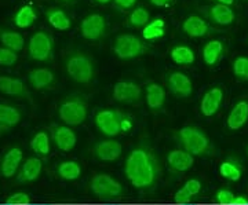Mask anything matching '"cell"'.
I'll list each match as a JSON object with an SVG mask.
<instances>
[{
    "label": "cell",
    "instance_id": "cell-1",
    "mask_svg": "<svg viewBox=\"0 0 248 205\" xmlns=\"http://www.w3.org/2000/svg\"><path fill=\"white\" fill-rule=\"evenodd\" d=\"M124 176L137 190H149L161 175V164L148 145H138L127 154L123 165Z\"/></svg>",
    "mask_w": 248,
    "mask_h": 205
},
{
    "label": "cell",
    "instance_id": "cell-2",
    "mask_svg": "<svg viewBox=\"0 0 248 205\" xmlns=\"http://www.w3.org/2000/svg\"><path fill=\"white\" fill-rule=\"evenodd\" d=\"M97 130L107 138H116L120 134H127L133 130L134 123L130 115L119 109H101L94 116Z\"/></svg>",
    "mask_w": 248,
    "mask_h": 205
},
{
    "label": "cell",
    "instance_id": "cell-3",
    "mask_svg": "<svg viewBox=\"0 0 248 205\" xmlns=\"http://www.w3.org/2000/svg\"><path fill=\"white\" fill-rule=\"evenodd\" d=\"M175 141L181 149L195 157H204L214 152L213 143L208 135L196 125H184L174 132Z\"/></svg>",
    "mask_w": 248,
    "mask_h": 205
},
{
    "label": "cell",
    "instance_id": "cell-4",
    "mask_svg": "<svg viewBox=\"0 0 248 205\" xmlns=\"http://www.w3.org/2000/svg\"><path fill=\"white\" fill-rule=\"evenodd\" d=\"M65 72L78 84H90L95 79V63L89 54L73 50L65 58Z\"/></svg>",
    "mask_w": 248,
    "mask_h": 205
},
{
    "label": "cell",
    "instance_id": "cell-5",
    "mask_svg": "<svg viewBox=\"0 0 248 205\" xmlns=\"http://www.w3.org/2000/svg\"><path fill=\"white\" fill-rule=\"evenodd\" d=\"M112 51L122 61H133L152 51V47L143 39L133 33H122L115 39Z\"/></svg>",
    "mask_w": 248,
    "mask_h": 205
},
{
    "label": "cell",
    "instance_id": "cell-6",
    "mask_svg": "<svg viewBox=\"0 0 248 205\" xmlns=\"http://www.w3.org/2000/svg\"><path fill=\"white\" fill-rule=\"evenodd\" d=\"M58 117L62 123L69 127L81 125L89 117V106L86 99L80 95H69L58 105Z\"/></svg>",
    "mask_w": 248,
    "mask_h": 205
},
{
    "label": "cell",
    "instance_id": "cell-7",
    "mask_svg": "<svg viewBox=\"0 0 248 205\" xmlns=\"http://www.w3.org/2000/svg\"><path fill=\"white\" fill-rule=\"evenodd\" d=\"M90 191L101 200H117L124 194V188L122 182L115 176L98 172L93 175L89 182Z\"/></svg>",
    "mask_w": 248,
    "mask_h": 205
},
{
    "label": "cell",
    "instance_id": "cell-8",
    "mask_svg": "<svg viewBox=\"0 0 248 205\" xmlns=\"http://www.w3.org/2000/svg\"><path fill=\"white\" fill-rule=\"evenodd\" d=\"M54 37L47 30H37L31 36L28 43V54L36 62L51 63L54 59Z\"/></svg>",
    "mask_w": 248,
    "mask_h": 205
},
{
    "label": "cell",
    "instance_id": "cell-9",
    "mask_svg": "<svg viewBox=\"0 0 248 205\" xmlns=\"http://www.w3.org/2000/svg\"><path fill=\"white\" fill-rule=\"evenodd\" d=\"M80 33L90 42H98L107 33V19L99 13H91L80 22Z\"/></svg>",
    "mask_w": 248,
    "mask_h": 205
},
{
    "label": "cell",
    "instance_id": "cell-10",
    "mask_svg": "<svg viewBox=\"0 0 248 205\" xmlns=\"http://www.w3.org/2000/svg\"><path fill=\"white\" fill-rule=\"evenodd\" d=\"M141 86L134 80H120L116 83L112 88V97L119 103L133 105L138 103L142 99Z\"/></svg>",
    "mask_w": 248,
    "mask_h": 205
},
{
    "label": "cell",
    "instance_id": "cell-11",
    "mask_svg": "<svg viewBox=\"0 0 248 205\" xmlns=\"http://www.w3.org/2000/svg\"><path fill=\"white\" fill-rule=\"evenodd\" d=\"M166 84L170 92L177 98H189L193 94V81L184 72H170L166 77Z\"/></svg>",
    "mask_w": 248,
    "mask_h": 205
},
{
    "label": "cell",
    "instance_id": "cell-12",
    "mask_svg": "<svg viewBox=\"0 0 248 205\" xmlns=\"http://www.w3.org/2000/svg\"><path fill=\"white\" fill-rule=\"evenodd\" d=\"M93 154L97 160L102 162H116L123 156V145L117 139L107 138L94 145Z\"/></svg>",
    "mask_w": 248,
    "mask_h": 205
},
{
    "label": "cell",
    "instance_id": "cell-13",
    "mask_svg": "<svg viewBox=\"0 0 248 205\" xmlns=\"http://www.w3.org/2000/svg\"><path fill=\"white\" fill-rule=\"evenodd\" d=\"M50 136L55 147L63 153L72 152L78 145V134L69 125L54 124Z\"/></svg>",
    "mask_w": 248,
    "mask_h": 205
},
{
    "label": "cell",
    "instance_id": "cell-14",
    "mask_svg": "<svg viewBox=\"0 0 248 205\" xmlns=\"http://www.w3.org/2000/svg\"><path fill=\"white\" fill-rule=\"evenodd\" d=\"M24 162V152L21 147L13 146L6 150L0 159V175L3 178L11 179L17 176L18 171Z\"/></svg>",
    "mask_w": 248,
    "mask_h": 205
},
{
    "label": "cell",
    "instance_id": "cell-15",
    "mask_svg": "<svg viewBox=\"0 0 248 205\" xmlns=\"http://www.w3.org/2000/svg\"><path fill=\"white\" fill-rule=\"evenodd\" d=\"M166 162L171 172L174 174H185L189 170L193 168L195 165V156L187 153L184 149L178 147L172 149L171 152L167 153L166 156Z\"/></svg>",
    "mask_w": 248,
    "mask_h": 205
},
{
    "label": "cell",
    "instance_id": "cell-16",
    "mask_svg": "<svg viewBox=\"0 0 248 205\" xmlns=\"http://www.w3.org/2000/svg\"><path fill=\"white\" fill-rule=\"evenodd\" d=\"M223 89L218 86L211 87L204 92L200 99V113L204 117H214L222 106L223 102Z\"/></svg>",
    "mask_w": 248,
    "mask_h": 205
},
{
    "label": "cell",
    "instance_id": "cell-17",
    "mask_svg": "<svg viewBox=\"0 0 248 205\" xmlns=\"http://www.w3.org/2000/svg\"><path fill=\"white\" fill-rule=\"evenodd\" d=\"M182 30L189 37H205L215 32V28L211 27L210 22H207L200 15H189L182 22Z\"/></svg>",
    "mask_w": 248,
    "mask_h": 205
},
{
    "label": "cell",
    "instance_id": "cell-18",
    "mask_svg": "<svg viewBox=\"0 0 248 205\" xmlns=\"http://www.w3.org/2000/svg\"><path fill=\"white\" fill-rule=\"evenodd\" d=\"M145 99H146V106L149 107L153 112H159L161 110L166 101H167V91L166 88L156 83V81H146L145 86Z\"/></svg>",
    "mask_w": 248,
    "mask_h": 205
},
{
    "label": "cell",
    "instance_id": "cell-19",
    "mask_svg": "<svg viewBox=\"0 0 248 205\" xmlns=\"http://www.w3.org/2000/svg\"><path fill=\"white\" fill-rule=\"evenodd\" d=\"M0 92L9 97H14V98H32L27 84L21 79L13 77V76H0Z\"/></svg>",
    "mask_w": 248,
    "mask_h": 205
},
{
    "label": "cell",
    "instance_id": "cell-20",
    "mask_svg": "<svg viewBox=\"0 0 248 205\" xmlns=\"http://www.w3.org/2000/svg\"><path fill=\"white\" fill-rule=\"evenodd\" d=\"M203 13L211 22L217 24V25H221V27L232 25L236 21L234 10L229 7V6H223V4H218V3L205 7L203 10Z\"/></svg>",
    "mask_w": 248,
    "mask_h": 205
},
{
    "label": "cell",
    "instance_id": "cell-21",
    "mask_svg": "<svg viewBox=\"0 0 248 205\" xmlns=\"http://www.w3.org/2000/svg\"><path fill=\"white\" fill-rule=\"evenodd\" d=\"M42 172H43V161L40 160V157H37V156L28 157L27 160H24L21 168L18 171V182H21V183H33L40 178Z\"/></svg>",
    "mask_w": 248,
    "mask_h": 205
},
{
    "label": "cell",
    "instance_id": "cell-22",
    "mask_svg": "<svg viewBox=\"0 0 248 205\" xmlns=\"http://www.w3.org/2000/svg\"><path fill=\"white\" fill-rule=\"evenodd\" d=\"M248 123V101L240 99L231 109L226 117V127L231 131H240Z\"/></svg>",
    "mask_w": 248,
    "mask_h": 205
},
{
    "label": "cell",
    "instance_id": "cell-23",
    "mask_svg": "<svg viewBox=\"0 0 248 205\" xmlns=\"http://www.w3.org/2000/svg\"><path fill=\"white\" fill-rule=\"evenodd\" d=\"M28 81L37 91L48 89L55 83V73L48 68H35L28 73Z\"/></svg>",
    "mask_w": 248,
    "mask_h": 205
},
{
    "label": "cell",
    "instance_id": "cell-24",
    "mask_svg": "<svg viewBox=\"0 0 248 205\" xmlns=\"http://www.w3.org/2000/svg\"><path fill=\"white\" fill-rule=\"evenodd\" d=\"M22 118V113L17 106L0 103V132H7L16 128Z\"/></svg>",
    "mask_w": 248,
    "mask_h": 205
},
{
    "label": "cell",
    "instance_id": "cell-25",
    "mask_svg": "<svg viewBox=\"0 0 248 205\" xmlns=\"http://www.w3.org/2000/svg\"><path fill=\"white\" fill-rule=\"evenodd\" d=\"M202 188H203V185L197 178L187 179L185 183L175 191L174 203L178 205L192 203V200L202 191Z\"/></svg>",
    "mask_w": 248,
    "mask_h": 205
},
{
    "label": "cell",
    "instance_id": "cell-26",
    "mask_svg": "<svg viewBox=\"0 0 248 205\" xmlns=\"http://www.w3.org/2000/svg\"><path fill=\"white\" fill-rule=\"evenodd\" d=\"M225 50L226 45L222 40H210L204 44L203 50H202V55H203V61L207 66H217L221 62L222 57L225 55Z\"/></svg>",
    "mask_w": 248,
    "mask_h": 205
},
{
    "label": "cell",
    "instance_id": "cell-27",
    "mask_svg": "<svg viewBox=\"0 0 248 205\" xmlns=\"http://www.w3.org/2000/svg\"><path fill=\"white\" fill-rule=\"evenodd\" d=\"M46 19L47 22L57 30H61V32H65V30H69L72 27V19L69 18V15L63 11L60 7H50L48 10H46L45 13Z\"/></svg>",
    "mask_w": 248,
    "mask_h": 205
},
{
    "label": "cell",
    "instance_id": "cell-28",
    "mask_svg": "<svg viewBox=\"0 0 248 205\" xmlns=\"http://www.w3.org/2000/svg\"><path fill=\"white\" fill-rule=\"evenodd\" d=\"M51 136L47 131H37L32 136L29 146L37 157H47L51 153Z\"/></svg>",
    "mask_w": 248,
    "mask_h": 205
},
{
    "label": "cell",
    "instance_id": "cell-29",
    "mask_svg": "<svg viewBox=\"0 0 248 205\" xmlns=\"http://www.w3.org/2000/svg\"><path fill=\"white\" fill-rule=\"evenodd\" d=\"M0 43L3 44V47L18 54L25 47V39L19 32L0 28Z\"/></svg>",
    "mask_w": 248,
    "mask_h": 205
},
{
    "label": "cell",
    "instance_id": "cell-30",
    "mask_svg": "<svg viewBox=\"0 0 248 205\" xmlns=\"http://www.w3.org/2000/svg\"><path fill=\"white\" fill-rule=\"evenodd\" d=\"M170 58L179 66H189L196 62V54L192 47L186 44H177L170 50Z\"/></svg>",
    "mask_w": 248,
    "mask_h": 205
},
{
    "label": "cell",
    "instance_id": "cell-31",
    "mask_svg": "<svg viewBox=\"0 0 248 205\" xmlns=\"http://www.w3.org/2000/svg\"><path fill=\"white\" fill-rule=\"evenodd\" d=\"M37 19V11L32 6V4H24L17 10V13L14 14L13 21H14V25L19 29H27L31 28Z\"/></svg>",
    "mask_w": 248,
    "mask_h": 205
},
{
    "label": "cell",
    "instance_id": "cell-32",
    "mask_svg": "<svg viewBox=\"0 0 248 205\" xmlns=\"http://www.w3.org/2000/svg\"><path fill=\"white\" fill-rule=\"evenodd\" d=\"M166 35V21L163 18L151 19L142 28V39L145 42H156Z\"/></svg>",
    "mask_w": 248,
    "mask_h": 205
},
{
    "label": "cell",
    "instance_id": "cell-33",
    "mask_svg": "<svg viewBox=\"0 0 248 205\" xmlns=\"http://www.w3.org/2000/svg\"><path fill=\"white\" fill-rule=\"evenodd\" d=\"M83 168L80 165V162L75 160H65L58 164L57 167V175L66 182H75L81 176Z\"/></svg>",
    "mask_w": 248,
    "mask_h": 205
},
{
    "label": "cell",
    "instance_id": "cell-34",
    "mask_svg": "<svg viewBox=\"0 0 248 205\" xmlns=\"http://www.w3.org/2000/svg\"><path fill=\"white\" fill-rule=\"evenodd\" d=\"M218 172H219L221 178L228 182H239L243 176V168L239 164V161L232 160V159L222 161L219 164Z\"/></svg>",
    "mask_w": 248,
    "mask_h": 205
},
{
    "label": "cell",
    "instance_id": "cell-35",
    "mask_svg": "<svg viewBox=\"0 0 248 205\" xmlns=\"http://www.w3.org/2000/svg\"><path fill=\"white\" fill-rule=\"evenodd\" d=\"M151 21V14L145 7H135L130 13V15L127 18V27L130 28H143L148 22Z\"/></svg>",
    "mask_w": 248,
    "mask_h": 205
},
{
    "label": "cell",
    "instance_id": "cell-36",
    "mask_svg": "<svg viewBox=\"0 0 248 205\" xmlns=\"http://www.w3.org/2000/svg\"><path fill=\"white\" fill-rule=\"evenodd\" d=\"M232 72L239 80L248 81V57H237L232 63Z\"/></svg>",
    "mask_w": 248,
    "mask_h": 205
},
{
    "label": "cell",
    "instance_id": "cell-37",
    "mask_svg": "<svg viewBox=\"0 0 248 205\" xmlns=\"http://www.w3.org/2000/svg\"><path fill=\"white\" fill-rule=\"evenodd\" d=\"M18 62V54L6 47H0V65L1 66H14Z\"/></svg>",
    "mask_w": 248,
    "mask_h": 205
},
{
    "label": "cell",
    "instance_id": "cell-38",
    "mask_svg": "<svg viewBox=\"0 0 248 205\" xmlns=\"http://www.w3.org/2000/svg\"><path fill=\"white\" fill-rule=\"evenodd\" d=\"M32 203L31 201V196L25 193V191H16L13 194H10L6 200L4 205H29Z\"/></svg>",
    "mask_w": 248,
    "mask_h": 205
},
{
    "label": "cell",
    "instance_id": "cell-39",
    "mask_svg": "<svg viewBox=\"0 0 248 205\" xmlns=\"http://www.w3.org/2000/svg\"><path fill=\"white\" fill-rule=\"evenodd\" d=\"M234 193L229 189H219L215 193V201L219 205H232L234 200Z\"/></svg>",
    "mask_w": 248,
    "mask_h": 205
},
{
    "label": "cell",
    "instance_id": "cell-40",
    "mask_svg": "<svg viewBox=\"0 0 248 205\" xmlns=\"http://www.w3.org/2000/svg\"><path fill=\"white\" fill-rule=\"evenodd\" d=\"M138 0H113L115 6L119 10H131L137 4Z\"/></svg>",
    "mask_w": 248,
    "mask_h": 205
},
{
    "label": "cell",
    "instance_id": "cell-41",
    "mask_svg": "<svg viewBox=\"0 0 248 205\" xmlns=\"http://www.w3.org/2000/svg\"><path fill=\"white\" fill-rule=\"evenodd\" d=\"M149 1H151V4H153L155 7H160V9L169 7L170 4L172 3V0H149Z\"/></svg>",
    "mask_w": 248,
    "mask_h": 205
},
{
    "label": "cell",
    "instance_id": "cell-42",
    "mask_svg": "<svg viewBox=\"0 0 248 205\" xmlns=\"http://www.w3.org/2000/svg\"><path fill=\"white\" fill-rule=\"evenodd\" d=\"M232 205H248V198L244 196H236Z\"/></svg>",
    "mask_w": 248,
    "mask_h": 205
},
{
    "label": "cell",
    "instance_id": "cell-43",
    "mask_svg": "<svg viewBox=\"0 0 248 205\" xmlns=\"http://www.w3.org/2000/svg\"><path fill=\"white\" fill-rule=\"evenodd\" d=\"M218 4H223V6H229V7H232L233 4H234V1L236 0H215Z\"/></svg>",
    "mask_w": 248,
    "mask_h": 205
},
{
    "label": "cell",
    "instance_id": "cell-44",
    "mask_svg": "<svg viewBox=\"0 0 248 205\" xmlns=\"http://www.w3.org/2000/svg\"><path fill=\"white\" fill-rule=\"evenodd\" d=\"M97 3H99V4H108V3H110L112 0H95Z\"/></svg>",
    "mask_w": 248,
    "mask_h": 205
},
{
    "label": "cell",
    "instance_id": "cell-45",
    "mask_svg": "<svg viewBox=\"0 0 248 205\" xmlns=\"http://www.w3.org/2000/svg\"><path fill=\"white\" fill-rule=\"evenodd\" d=\"M62 1H65V3H72V1H75V0H62Z\"/></svg>",
    "mask_w": 248,
    "mask_h": 205
},
{
    "label": "cell",
    "instance_id": "cell-46",
    "mask_svg": "<svg viewBox=\"0 0 248 205\" xmlns=\"http://www.w3.org/2000/svg\"><path fill=\"white\" fill-rule=\"evenodd\" d=\"M29 205H53V204H32V203H31Z\"/></svg>",
    "mask_w": 248,
    "mask_h": 205
},
{
    "label": "cell",
    "instance_id": "cell-47",
    "mask_svg": "<svg viewBox=\"0 0 248 205\" xmlns=\"http://www.w3.org/2000/svg\"><path fill=\"white\" fill-rule=\"evenodd\" d=\"M181 205H195V204H192V203H187V204H181Z\"/></svg>",
    "mask_w": 248,
    "mask_h": 205
},
{
    "label": "cell",
    "instance_id": "cell-48",
    "mask_svg": "<svg viewBox=\"0 0 248 205\" xmlns=\"http://www.w3.org/2000/svg\"><path fill=\"white\" fill-rule=\"evenodd\" d=\"M246 153H247V157H248V145H247V147H246Z\"/></svg>",
    "mask_w": 248,
    "mask_h": 205
},
{
    "label": "cell",
    "instance_id": "cell-49",
    "mask_svg": "<svg viewBox=\"0 0 248 205\" xmlns=\"http://www.w3.org/2000/svg\"><path fill=\"white\" fill-rule=\"evenodd\" d=\"M0 205H4V204H0Z\"/></svg>",
    "mask_w": 248,
    "mask_h": 205
}]
</instances>
